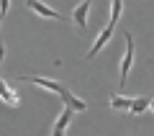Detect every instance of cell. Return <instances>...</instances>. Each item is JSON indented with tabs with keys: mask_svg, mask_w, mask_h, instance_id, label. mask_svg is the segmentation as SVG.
I'll return each instance as SVG.
<instances>
[{
	"mask_svg": "<svg viewBox=\"0 0 154 136\" xmlns=\"http://www.w3.org/2000/svg\"><path fill=\"white\" fill-rule=\"evenodd\" d=\"M16 77L23 80V82H31V85L41 87L46 93H54V95H64L67 93V87L62 85V82H57V80H46V77H38V75H16Z\"/></svg>",
	"mask_w": 154,
	"mask_h": 136,
	"instance_id": "obj_1",
	"label": "cell"
},
{
	"mask_svg": "<svg viewBox=\"0 0 154 136\" xmlns=\"http://www.w3.org/2000/svg\"><path fill=\"white\" fill-rule=\"evenodd\" d=\"M131 64H134V36H131V33H126V51H123L121 67H118V72H121V77H118V87L126 85L128 72H131Z\"/></svg>",
	"mask_w": 154,
	"mask_h": 136,
	"instance_id": "obj_2",
	"label": "cell"
},
{
	"mask_svg": "<svg viewBox=\"0 0 154 136\" xmlns=\"http://www.w3.org/2000/svg\"><path fill=\"white\" fill-rule=\"evenodd\" d=\"M90 5H93V0H80L75 8H72V23H75L80 31H88V16H90Z\"/></svg>",
	"mask_w": 154,
	"mask_h": 136,
	"instance_id": "obj_3",
	"label": "cell"
},
{
	"mask_svg": "<svg viewBox=\"0 0 154 136\" xmlns=\"http://www.w3.org/2000/svg\"><path fill=\"white\" fill-rule=\"evenodd\" d=\"M113 28H116V23H113V21H108V26H105L103 31L98 33V39H95V44H93V46L88 49V54H85V59H93L95 54H100V49H103L105 44L110 41V36H113Z\"/></svg>",
	"mask_w": 154,
	"mask_h": 136,
	"instance_id": "obj_4",
	"label": "cell"
},
{
	"mask_svg": "<svg viewBox=\"0 0 154 136\" xmlns=\"http://www.w3.org/2000/svg\"><path fill=\"white\" fill-rule=\"evenodd\" d=\"M26 8H31L33 13H38L41 18H54V21H64V16L62 13H57L54 8H49L46 3H41V0H26Z\"/></svg>",
	"mask_w": 154,
	"mask_h": 136,
	"instance_id": "obj_5",
	"label": "cell"
},
{
	"mask_svg": "<svg viewBox=\"0 0 154 136\" xmlns=\"http://www.w3.org/2000/svg\"><path fill=\"white\" fill-rule=\"evenodd\" d=\"M0 100H3L5 105H11V108H18V105H21V98H18V93L13 90L11 85H8L5 80H3V77H0Z\"/></svg>",
	"mask_w": 154,
	"mask_h": 136,
	"instance_id": "obj_6",
	"label": "cell"
},
{
	"mask_svg": "<svg viewBox=\"0 0 154 136\" xmlns=\"http://www.w3.org/2000/svg\"><path fill=\"white\" fill-rule=\"evenodd\" d=\"M59 98L64 100V105H67V108H72L75 113H82V110H88V103H85L82 98H77V95H72L69 90H67L64 95H59Z\"/></svg>",
	"mask_w": 154,
	"mask_h": 136,
	"instance_id": "obj_7",
	"label": "cell"
},
{
	"mask_svg": "<svg viewBox=\"0 0 154 136\" xmlns=\"http://www.w3.org/2000/svg\"><path fill=\"white\" fill-rule=\"evenodd\" d=\"M131 103H134V100L123 98V95H113V98H110V108L121 110V113H128V110H131Z\"/></svg>",
	"mask_w": 154,
	"mask_h": 136,
	"instance_id": "obj_8",
	"label": "cell"
},
{
	"mask_svg": "<svg viewBox=\"0 0 154 136\" xmlns=\"http://www.w3.org/2000/svg\"><path fill=\"white\" fill-rule=\"evenodd\" d=\"M149 103H152L149 98H136V100L131 103V110H128V113H134V116H141V113H146V110H149Z\"/></svg>",
	"mask_w": 154,
	"mask_h": 136,
	"instance_id": "obj_9",
	"label": "cell"
},
{
	"mask_svg": "<svg viewBox=\"0 0 154 136\" xmlns=\"http://www.w3.org/2000/svg\"><path fill=\"white\" fill-rule=\"evenodd\" d=\"M123 16V0H110V21L118 23Z\"/></svg>",
	"mask_w": 154,
	"mask_h": 136,
	"instance_id": "obj_10",
	"label": "cell"
},
{
	"mask_svg": "<svg viewBox=\"0 0 154 136\" xmlns=\"http://www.w3.org/2000/svg\"><path fill=\"white\" fill-rule=\"evenodd\" d=\"M8 8H11V0H0V18H5Z\"/></svg>",
	"mask_w": 154,
	"mask_h": 136,
	"instance_id": "obj_11",
	"label": "cell"
},
{
	"mask_svg": "<svg viewBox=\"0 0 154 136\" xmlns=\"http://www.w3.org/2000/svg\"><path fill=\"white\" fill-rule=\"evenodd\" d=\"M3 59H5V44H3V39H0V64H3Z\"/></svg>",
	"mask_w": 154,
	"mask_h": 136,
	"instance_id": "obj_12",
	"label": "cell"
},
{
	"mask_svg": "<svg viewBox=\"0 0 154 136\" xmlns=\"http://www.w3.org/2000/svg\"><path fill=\"white\" fill-rule=\"evenodd\" d=\"M149 113L154 116V98H152V103H149Z\"/></svg>",
	"mask_w": 154,
	"mask_h": 136,
	"instance_id": "obj_13",
	"label": "cell"
}]
</instances>
